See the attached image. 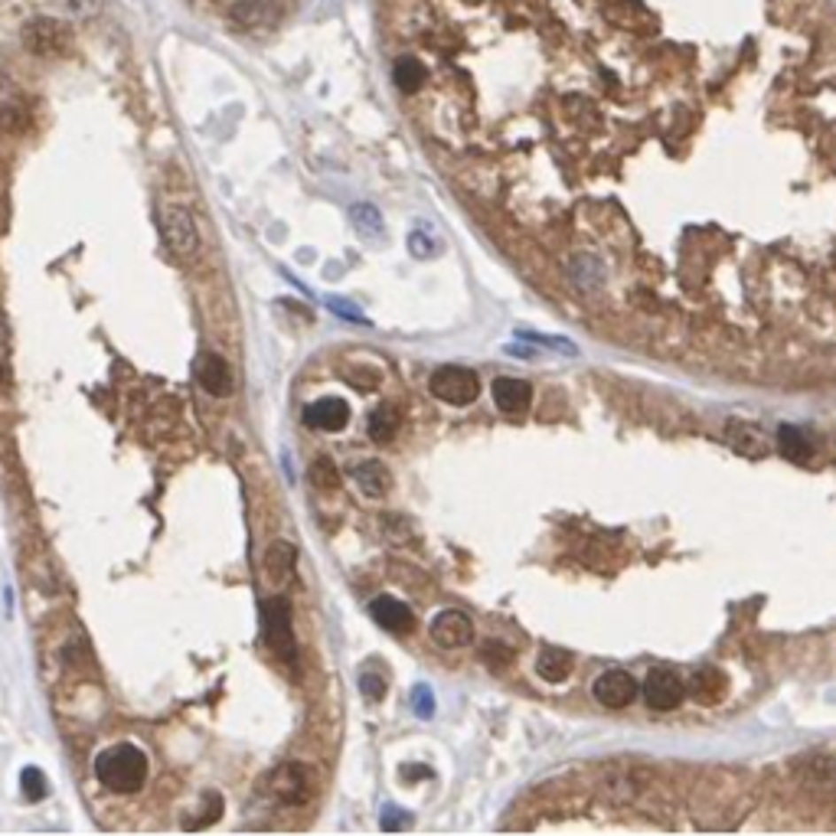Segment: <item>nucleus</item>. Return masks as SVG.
<instances>
[{
	"label": "nucleus",
	"instance_id": "9b49d317",
	"mask_svg": "<svg viewBox=\"0 0 836 836\" xmlns=\"http://www.w3.org/2000/svg\"><path fill=\"white\" fill-rule=\"evenodd\" d=\"M304 422L317 431H340L346 429V422H350V406L337 396L317 399V402H311V406L304 408Z\"/></svg>",
	"mask_w": 836,
	"mask_h": 836
},
{
	"label": "nucleus",
	"instance_id": "1a4fd4ad",
	"mask_svg": "<svg viewBox=\"0 0 836 836\" xmlns=\"http://www.w3.org/2000/svg\"><path fill=\"white\" fill-rule=\"evenodd\" d=\"M431 640L445 650L468 647L470 640H474V624H470V617L464 615V611L448 608V611H441V615L431 621Z\"/></svg>",
	"mask_w": 836,
	"mask_h": 836
},
{
	"label": "nucleus",
	"instance_id": "f3484780",
	"mask_svg": "<svg viewBox=\"0 0 836 836\" xmlns=\"http://www.w3.org/2000/svg\"><path fill=\"white\" fill-rule=\"evenodd\" d=\"M392 79H396V89L406 95H415L425 79H429V69L418 63L415 56H399L396 66H392Z\"/></svg>",
	"mask_w": 836,
	"mask_h": 836
},
{
	"label": "nucleus",
	"instance_id": "20e7f679",
	"mask_svg": "<svg viewBox=\"0 0 836 836\" xmlns=\"http://www.w3.org/2000/svg\"><path fill=\"white\" fill-rule=\"evenodd\" d=\"M160 239L167 245L174 259H190L199 249L197 222L183 206H164L160 209Z\"/></svg>",
	"mask_w": 836,
	"mask_h": 836
},
{
	"label": "nucleus",
	"instance_id": "2eb2a0df",
	"mask_svg": "<svg viewBox=\"0 0 836 836\" xmlns=\"http://www.w3.org/2000/svg\"><path fill=\"white\" fill-rule=\"evenodd\" d=\"M294 562H298V549L291 543L278 539V543L268 546V553H265V575H268V582L272 585L288 582L294 572Z\"/></svg>",
	"mask_w": 836,
	"mask_h": 836
},
{
	"label": "nucleus",
	"instance_id": "5701e85b",
	"mask_svg": "<svg viewBox=\"0 0 836 836\" xmlns=\"http://www.w3.org/2000/svg\"><path fill=\"white\" fill-rule=\"evenodd\" d=\"M350 220H353L356 232L366 236V239L383 236V216H379V209L373 206V203H356V206L350 209Z\"/></svg>",
	"mask_w": 836,
	"mask_h": 836
},
{
	"label": "nucleus",
	"instance_id": "6e6552de",
	"mask_svg": "<svg viewBox=\"0 0 836 836\" xmlns=\"http://www.w3.org/2000/svg\"><path fill=\"white\" fill-rule=\"evenodd\" d=\"M595 700L601 702V706H608V709H624V706H631V702L638 700V679L631 677L627 670H605L601 677L595 679Z\"/></svg>",
	"mask_w": 836,
	"mask_h": 836
},
{
	"label": "nucleus",
	"instance_id": "72a5a7b5",
	"mask_svg": "<svg viewBox=\"0 0 836 836\" xmlns=\"http://www.w3.org/2000/svg\"><path fill=\"white\" fill-rule=\"evenodd\" d=\"M399 826H408V817L396 814L392 807L386 810V817H383V830H399Z\"/></svg>",
	"mask_w": 836,
	"mask_h": 836
},
{
	"label": "nucleus",
	"instance_id": "2f4dec72",
	"mask_svg": "<svg viewBox=\"0 0 836 836\" xmlns=\"http://www.w3.org/2000/svg\"><path fill=\"white\" fill-rule=\"evenodd\" d=\"M530 344H543V346H549V350H565V353H575V346L572 344H565V340H555V337H539V334H522Z\"/></svg>",
	"mask_w": 836,
	"mask_h": 836
},
{
	"label": "nucleus",
	"instance_id": "7ed1b4c3",
	"mask_svg": "<svg viewBox=\"0 0 836 836\" xmlns=\"http://www.w3.org/2000/svg\"><path fill=\"white\" fill-rule=\"evenodd\" d=\"M268 794L278 804L304 807L314 794V774L298 762H284L268 774Z\"/></svg>",
	"mask_w": 836,
	"mask_h": 836
},
{
	"label": "nucleus",
	"instance_id": "4468645a",
	"mask_svg": "<svg viewBox=\"0 0 836 836\" xmlns=\"http://www.w3.org/2000/svg\"><path fill=\"white\" fill-rule=\"evenodd\" d=\"M491 392H493L497 408L507 412V415H522V412L530 408V402H533V386L513 376H500L491 386Z\"/></svg>",
	"mask_w": 836,
	"mask_h": 836
},
{
	"label": "nucleus",
	"instance_id": "6ab92c4d",
	"mask_svg": "<svg viewBox=\"0 0 836 836\" xmlns=\"http://www.w3.org/2000/svg\"><path fill=\"white\" fill-rule=\"evenodd\" d=\"M356 484H360V491L366 497H383L392 487V477H389V470L379 461H366V464L356 468Z\"/></svg>",
	"mask_w": 836,
	"mask_h": 836
},
{
	"label": "nucleus",
	"instance_id": "0eeeda50",
	"mask_svg": "<svg viewBox=\"0 0 836 836\" xmlns=\"http://www.w3.org/2000/svg\"><path fill=\"white\" fill-rule=\"evenodd\" d=\"M640 693H644V702L657 712L677 709L679 702L686 700V686H683V679H679L673 670H654V673L644 679V690Z\"/></svg>",
	"mask_w": 836,
	"mask_h": 836
},
{
	"label": "nucleus",
	"instance_id": "ddd939ff",
	"mask_svg": "<svg viewBox=\"0 0 836 836\" xmlns=\"http://www.w3.org/2000/svg\"><path fill=\"white\" fill-rule=\"evenodd\" d=\"M197 383L209 396L226 399L232 392V369L220 353H203L197 360Z\"/></svg>",
	"mask_w": 836,
	"mask_h": 836
},
{
	"label": "nucleus",
	"instance_id": "7c9ffc66",
	"mask_svg": "<svg viewBox=\"0 0 836 836\" xmlns=\"http://www.w3.org/2000/svg\"><path fill=\"white\" fill-rule=\"evenodd\" d=\"M66 11L73 13V17H79V20H85V17H95V13L102 11V0H63Z\"/></svg>",
	"mask_w": 836,
	"mask_h": 836
},
{
	"label": "nucleus",
	"instance_id": "412c9836",
	"mask_svg": "<svg viewBox=\"0 0 836 836\" xmlns=\"http://www.w3.org/2000/svg\"><path fill=\"white\" fill-rule=\"evenodd\" d=\"M778 445H781L784 458H787V461H801V464H804V461L810 458V451H814L804 431L794 429V425H781V429H778Z\"/></svg>",
	"mask_w": 836,
	"mask_h": 836
},
{
	"label": "nucleus",
	"instance_id": "aec40b11",
	"mask_svg": "<svg viewBox=\"0 0 836 836\" xmlns=\"http://www.w3.org/2000/svg\"><path fill=\"white\" fill-rule=\"evenodd\" d=\"M399 425H402V418H399V408L396 406H379L373 415H369V438L379 441V445H386V441H392L399 435Z\"/></svg>",
	"mask_w": 836,
	"mask_h": 836
},
{
	"label": "nucleus",
	"instance_id": "cd10ccee",
	"mask_svg": "<svg viewBox=\"0 0 836 836\" xmlns=\"http://www.w3.org/2000/svg\"><path fill=\"white\" fill-rule=\"evenodd\" d=\"M360 690H363L366 700L379 702L386 696V679L379 677V673H363V677H360Z\"/></svg>",
	"mask_w": 836,
	"mask_h": 836
},
{
	"label": "nucleus",
	"instance_id": "b1692460",
	"mask_svg": "<svg viewBox=\"0 0 836 836\" xmlns=\"http://www.w3.org/2000/svg\"><path fill=\"white\" fill-rule=\"evenodd\" d=\"M311 484L321 491H337L340 487V470L330 458H317L311 464Z\"/></svg>",
	"mask_w": 836,
	"mask_h": 836
},
{
	"label": "nucleus",
	"instance_id": "393cba45",
	"mask_svg": "<svg viewBox=\"0 0 836 836\" xmlns=\"http://www.w3.org/2000/svg\"><path fill=\"white\" fill-rule=\"evenodd\" d=\"M344 379L350 383V386L363 389V392H369V389L379 386V373L373 369V366H346Z\"/></svg>",
	"mask_w": 836,
	"mask_h": 836
},
{
	"label": "nucleus",
	"instance_id": "473e14b6",
	"mask_svg": "<svg viewBox=\"0 0 836 836\" xmlns=\"http://www.w3.org/2000/svg\"><path fill=\"white\" fill-rule=\"evenodd\" d=\"M408 245H412V252H415L418 259H429L431 252H435V245H431V242H425V236H422V232H415V236L408 239Z\"/></svg>",
	"mask_w": 836,
	"mask_h": 836
},
{
	"label": "nucleus",
	"instance_id": "9d476101",
	"mask_svg": "<svg viewBox=\"0 0 836 836\" xmlns=\"http://www.w3.org/2000/svg\"><path fill=\"white\" fill-rule=\"evenodd\" d=\"M27 125H30V104L20 89L0 73V131L20 135V131H27Z\"/></svg>",
	"mask_w": 836,
	"mask_h": 836
},
{
	"label": "nucleus",
	"instance_id": "f257e3e1",
	"mask_svg": "<svg viewBox=\"0 0 836 836\" xmlns=\"http://www.w3.org/2000/svg\"><path fill=\"white\" fill-rule=\"evenodd\" d=\"M151 774V764H147V755L131 742H118L112 748L98 752L95 758V778L115 791V794H135L141 791Z\"/></svg>",
	"mask_w": 836,
	"mask_h": 836
},
{
	"label": "nucleus",
	"instance_id": "423d86ee",
	"mask_svg": "<svg viewBox=\"0 0 836 836\" xmlns=\"http://www.w3.org/2000/svg\"><path fill=\"white\" fill-rule=\"evenodd\" d=\"M261 621H265V644L272 647L278 660H294L298 647H294V631H291V605L284 598H268L261 608Z\"/></svg>",
	"mask_w": 836,
	"mask_h": 836
},
{
	"label": "nucleus",
	"instance_id": "4be33fe9",
	"mask_svg": "<svg viewBox=\"0 0 836 836\" xmlns=\"http://www.w3.org/2000/svg\"><path fill=\"white\" fill-rule=\"evenodd\" d=\"M725 693V677L719 670H700L696 679H693V696L700 702H719V696Z\"/></svg>",
	"mask_w": 836,
	"mask_h": 836
},
{
	"label": "nucleus",
	"instance_id": "f8f14e48",
	"mask_svg": "<svg viewBox=\"0 0 836 836\" xmlns=\"http://www.w3.org/2000/svg\"><path fill=\"white\" fill-rule=\"evenodd\" d=\"M369 615H373V621H376L379 627H386V631H392V634H408V631L415 627V615H412V608H408L406 601L392 598V595L373 598Z\"/></svg>",
	"mask_w": 836,
	"mask_h": 836
},
{
	"label": "nucleus",
	"instance_id": "c756f323",
	"mask_svg": "<svg viewBox=\"0 0 836 836\" xmlns=\"http://www.w3.org/2000/svg\"><path fill=\"white\" fill-rule=\"evenodd\" d=\"M412 702H415L418 719H431V716H435V696H431L425 686H418V690L412 693Z\"/></svg>",
	"mask_w": 836,
	"mask_h": 836
},
{
	"label": "nucleus",
	"instance_id": "c85d7f7f",
	"mask_svg": "<svg viewBox=\"0 0 836 836\" xmlns=\"http://www.w3.org/2000/svg\"><path fill=\"white\" fill-rule=\"evenodd\" d=\"M327 307L337 314V317H344V321H356V324H366L363 311L356 307V304L344 301V298H327Z\"/></svg>",
	"mask_w": 836,
	"mask_h": 836
},
{
	"label": "nucleus",
	"instance_id": "a878e982",
	"mask_svg": "<svg viewBox=\"0 0 836 836\" xmlns=\"http://www.w3.org/2000/svg\"><path fill=\"white\" fill-rule=\"evenodd\" d=\"M20 781H23V794H27V801H43V797L50 794V787H46V774H43L40 768H27Z\"/></svg>",
	"mask_w": 836,
	"mask_h": 836
},
{
	"label": "nucleus",
	"instance_id": "f03ea898",
	"mask_svg": "<svg viewBox=\"0 0 836 836\" xmlns=\"http://www.w3.org/2000/svg\"><path fill=\"white\" fill-rule=\"evenodd\" d=\"M23 46L40 56V59H63L75 46V33L66 20L56 17H33L30 23H23L20 30Z\"/></svg>",
	"mask_w": 836,
	"mask_h": 836
},
{
	"label": "nucleus",
	"instance_id": "bb28decb",
	"mask_svg": "<svg viewBox=\"0 0 836 836\" xmlns=\"http://www.w3.org/2000/svg\"><path fill=\"white\" fill-rule=\"evenodd\" d=\"M7 379H11V330L0 317V389L7 386Z\"/></svg>",
	"mask_w": 836,
	"mask_h": 836
},
{
	"label": "nucleus",
	"instance_id": "a211bd4d",
	"mask_svg": "<svg viewBox=\"0 0 836 836\" xmlns=\"http://www.w3.org/2000/svg\"><path fill=\"white\" fill-rule=\"evenodd\" d=\"M536 673H539L543 679H549V683H562V679L572 673V654L546 647L543 654L536 657Z\"/></svg>",
	"mask_w": 836,
	"mask_h": 836
},
{
	"label": "nucleus",
	"instance_id": "39448f33",
	"mask_svg": "<svg viewBox=\"0 0 836 836\" xmlns=\"http://www.w3.org/2000/svg\"><path fill=\"white\" fill-rule=\"evenodd\" d=\"M431 396L448 402V406H470L481 392V379L464 366H441L431 373Z\"/></svg>",
	"mask_w": 836,
	"mask_h": 836
},
{
	"label": "nucleus",
	"instance_id": "dca6fc26",
	"mask_svg": "<svg viewBox=\"0 0 836 836\" xmlns=\"http://www.w3.org/2000/svg\"><path fill=\"white\" fill-rule=\"evenodd\" d=\"M232 20L239 23L242 30H252V27H272L278 20V7L272 0H242L239 7L232 11Z\"/></svg>",
	"mask_w": 836,
	"mask_h": 836
}]
</instances>
